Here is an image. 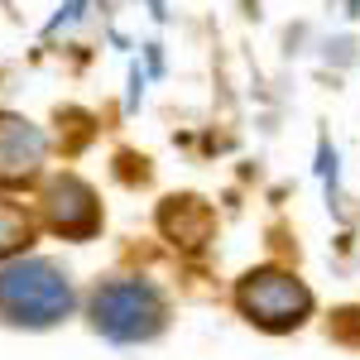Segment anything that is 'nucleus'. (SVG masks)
I'll list each match as a JSON object with an SVG mask.
<instances>
[{
    "mask_svg": "<svg viewBox=\"0 0 360 360\" xmlns=\"http://www.w3.org/2000/svg\"><path fill=\"white\" fill-rule=\"evenodd\" d=\"M72 288L44 259H25L0 269V317L15 327H53L58 317H68Z\"/></svg>",
    "mask_w": 360,
    "mask_h": 360,
    "instance_id": "1",
    "label": "nucleus"
},
{
    "mask_svg": "<svg viewBox=\"0 0 360 360\" xmlns=\"http://www.w3.org/2000/svg\"><path fill=\"white\" fill-rule=\"evenodd\" d=\"M91 322H96V332L115 336V341H149L164 327V298L139 278H115L96 288Z\"/></svg>",
    "mask_w": 360,
    "mask_h": 360,
    "instance_id": "2",
    "label": "nucleus"
},
{
    "mask_svg": "<svg viewBox=\"0 0 360 360\" xmlns=\"http://www.w3.org/2000/svg\"><path fill=\"white\" fill-rule=\"evenodd\" d=\"M236 303H240V312L255 327H264V332H293V327H303V317L312 312V293L293 274L255 269V274L240 278Z\"/></svg>",
    "mask_w": 360,
    "mask_h": 360,
    "instance_id": "3",
    "label": "nucleus"
},
{
    "mask_svg": "<svg viewBox=\"0 0 360 360\" xmlns=\"http://www.w3.org/2000/svg\"><path fill=\"white\" fill-rule=\"evenodd\" d=\"M44 217H49V226L58 236L86 240L101 226V207H96V193L86 188L82 178H53L49 193H44Z\"/></svg>",
    "mask_w": 360,
    "mask_h": 360,
    "instance_id": "4",
    "label": "nucleus"
},
{
    "mask_svg": "<svg viewBox=\"0 0 360 360\" xmlns=\"http://www.w3.org/2000/svg\"><path fill=\"white\" fill-rule=\"evenodd\" d=\"M39 164H44V135L20 115H0V183H29Z\"/></svg>",
    "mask_w": 360,
    "mask_h": 360,
    "instance_id": "5",
    "label": "nucleus"
},
{
    "mask_svg": "<svg viewBox=\"0 0 360 360\" xmlns=\"http://www.w3.org/2000/svg\"><path fill=\"white\" fill-rule=\"evenodd\" d=\"M29 240H34V221H29L15 202H0V259L5 255H20Z\"/></svg>",
    "mask_w": 360,
    "mask_h": 360,
    "instance_id": "6",
    "label": "nucleus"
}]
</instances>
